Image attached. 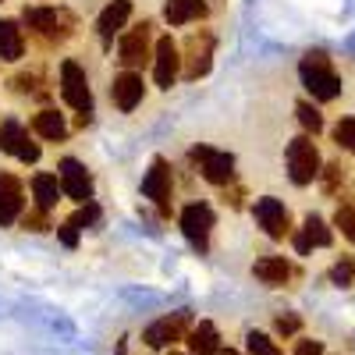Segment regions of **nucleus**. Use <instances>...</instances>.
<instances>
[{
    "mask_svg": "<svg viewBox=\"0 0 355 355\" xmlns=\"http://www.w3.org/2000/svg\"><path fill=\"white\" fill-rule=\"evenodd\" d=\"M299 75H302V85L313 93V100L327 103V100H338L341 96V78L338 71L331 68V57L323 50H309L299 64Z\"/></svg>",
    "mask_w": 355,
    "mask_h": 355,
    "instance_id": "f257e3e1",
    "label": "nucleus"
},
{
    "mask_svg": "<svg viewBox=\"0 0 355 355\" xmlns=\"http://www.w3.org/2000/svg\"><path fill=\"white\" fill-rule=\"evenodd\" d=\"M320 150L309 135H299L288 142V178L295 185H309L313 178H320Z\"/></svg>",
    "mask_w": 355,
    "mask_h": 355,
    "instance_id": "f03ea898",
    "label": "nucleus"
},
{
    "mask_svg": "<svg viewBox=\"0 0 355 355\" xmlns=\"http://www.w3.org/2000/svg\"><path fill=\"white\" fill-rule=\"evenodd\" d=\"M61 96L82 117L93 114V89H89V75H85V68L78 61H64L61 64Z\"/></svg>",
    "mask_w": 355,
    "mask_h": 355,
    "instance_id": "7ed1b4c3",
    "label": "nucleus"
},
{
    "mask_svg": "<svg viewBox=\"0 0 355 355\" xmlns=\"http://www.w3.org/2000/svg\"><path fill=\"white\" fill-rule=\"evenodd\" d=\"M189 157H192V164L199 167V174L210 185H231L234 182V157L231 153L214 150V146H196Z\"/></svg>",
    "mask_w": 355,
    "mask_h": 355,
    "instance_id": "20e7f679",
    "label": "nucleus"
},
{
    "mask_svg": "<svg viewBox=\"0 0 355 355\" xmlns=\"http://www.w3.org/2000/svg\"><path fill=\"white\" fill-rule=\"evenodd\" d=\"M252 214H256V224L266 231V239L281 242V239H288V234H291V214H288V206L281 199H274V196L256 199Z\"/></svg>",
    "mask_w": 355,
    "mask_h": 355,
    "instance_id": "39448f33",
    "label": "nucleus"
},
{
    "mask_svg": "<svg viewBox=\"0 0 355 355\" xmlns=\"http://www.w3.org/2000/svg\"><path fill=\"white\" fill-rule=\"evenodd\" d=\"M210 231H214V210L206 202H192L182 210V234L196 252L210 249Z\"/></svg>",
    "mask_w": 355,
    "mask_h": 355,
    "instance_id": "423d86ee",
    "label": "nucleus"
},
{
    "mask_svg": "<svg viewBox=\"0 0 355 355\" xmlns=\"http://www.w3.org/2000/svg\"><path fill=\"white\" fill-rule=\"evenodd\" d=\"M0 150L18 157V160H25V164H36L40 160V146L28 139V128L18 125L15 117H8V121L0 125Z\"/></svg>",
    "mask_w": 355,
    "mask_h": 355,
    "instance_id": "0eeeda50",
    "label": "nucleus"
},
{
    "mask_svg": "<svg viewBox=\"0 0 355 355\" xmlns=\"http://www.w3.org/2000/svg\"><path fill=\"white\" fill-rule=\"evenodd\" d=\"M57 182H61V189L82 206L93 199V178H89V171L75 157H64L61 164H57Z\"/></svg>",
    "mask_w": 355,
    "mask_h": 355,
    "instance_id": "6e6552de",
    "label": "nucleus"
},
{
    "mask_svg": "<svg viewBox=\"0 0 355 355\" xmlns=\"http://www.w3.org/2000/svg\"><path fill=\"white\" fill-rule=\"evenodd\" d=\"M153 78H157V85L160 89H171L174 82H178V75H182V50H178V43L171 40V36H164V40H157V46H153Z\"/></svg>",
    "mask_w": 355,
    "mask_h": 355,
    "instance_id": "1a4fd4ad",
    "label": "nucleus"
},
{
    "mask_svg": "<svg viewBox=\"0 0 355 355\" xmlns=\"http://www.w3.org/2000/svg\"><path fill=\"white\" fill-rule=\"evenodd\" d=\"M25 25L28 28H36L40 36L46 40H64L71 33V18L64 11H57V8H25Z\"/></svg>",
    "mask_w": 355,
    "mask_h": 355,
    "instance_id": "9d476101",
    "label": "nucleus"
},
{
    "mask_svg": "<svg viewBox=\"0 0 355 355\" xmlns=\"http://www.w3.org/2000/svg\"><path fill=\"white\" fill-rule=\"evenodd\" d=\"M185 323H189V313H174V316H160L157 323H150V327L142 331V345L146 348H167L174 341H182L185 334Z\"/></svg>",
    "mask_w": 355,
    "mask_h": 355,
    "instance_id": "9b49d317",
    "label": "nucleus"
},
{
    "mask_svg": "<svg viewBox=\"0 0 355 355\" xmlns=\"http://www.w3.org/2000/svg\"><path fill=\"white\" fill-rule=\"evenodd\" d=\"M150 21H142V25H135L132 33H125L121 36V46H117V61H121L125 68H139V64H146L150 61Z\"/></svg>",
    "mask_w": 355,
    "mask_h": 355,
    "instance_id": "f8f14e48",
    "label": "nucleus"
},
{
    "mask_svg": "<svg viewBox=\"0 0 355 355\" xmlns=\"http://www.w3.org/2000/svg\"><path fill=\"white\" fill-rule=\"evenodd\" d=\"M210 57H214V33H196L185 43V78H199L210 71Z\"/></svg>",
    "mask_w": 355,
    "mask_h": 355,
    "instance_id": "ddd939ff",
    "label": "nucleus"
},
{
    "mask_svg": "<svg viewBox=\"0 0 355 355\" xmlns=\"http://www.w3.org/2000/svg\"><path fill=\"white\" fill-rule=\"evenodd\" d=\"M142 93H146V85H142V75H135V71H121L114 78V85H110V100H114V107L117 110H135L139 103H142Z\"/></svg>",
    "mask_w": 355,
    "mask_h": 355,
    "instance_id": "4468645a",
    "label": "nucleus"
},
{
    "mask_svg": "<svg viewBox=\"0 0 355 355\" xmlns=\"http://www.w3.org/2000/svg\"><path fill=\"white\" fill-rule=\"evenodd\" d=\"M142 196L153 199L157 206H167V199H171V164H167L164 157H157V160L150 164V171H146V178H142Z\"/></svg>",
    "mask_w": 355,
    "mask_h": 355,
    "instance_id": "2eb2a0df",
    "label": "nucleus"
},
{
    "mask_svg": "<svg viewBox=\"0 0 355 355\" xmlns=\"http://www.w3.org/2000/svg\"><path fill=\"white\" fill-rule=\"evenodd\" d=\"M331 227H327V220L323 217H316V214H309L306 217V224H302V234H295V249H299L302 256L309 252V249H327L331 245Z\"/></svg>",
    "mask_w": 355,
    "mask_h": 355,
    "instance_id": "dca6fc26",
    "label": "nucleus"
},
{
    "mask_svg": "<svg viewBox=\"0 0 355 355\" xmlns=\"http://www.w3.org/2000/svg\"><path fill=\"white\" fill-rule=\"evenodd\" d=\"M128 15H132V0H110V4L100 11V18H96L100 40H103V43H110V40H114V36L125 28Z\"/></svg>",
    "mask_w": 355,
    "mask_h": 355,
    "instance_id": "f3484780",
    "label": "nucleus"
},
{
    "mask_svg": "<svg viewBox=\"0 0 355 355\" xmlns=\"http://www.w3.org/2000/svg\"><path fill=\"white\" fill-rule=\"evenodd\" d=\"M252 274H256L263 284H270V288H284L288 277H291V263H288L284 256H263V259H256Z\"/></svg>",
    "mask_w": 355,
    "mask_h": 355,
    "instance_id": "a211bd4d",
    "label": "nucleus"
},
{
    "mask_svg": "<svg viewBox=\"0 0 355 355\" xmlns=\"http://www.w3.org/2000/svg\"><path fill=\"white\" fill-rule=\"evenodd\" d=\"M189 352L192 355H220V334L210 320L196 323V327L189 331Z\"/></svg>",
    "mask_w": 355,
    "mask_h": 355,
    "instance_id": "6ab92c4d",
    "label": "nucleus"
},
{
    "mask_svg": "<svg viewBox=\"0 0 355 355\" xmlns=\"http://www.w3.org/2000/svg\"><path fill=\"white\" fill-rule=\"evenodd\" d=\"M25 53V40L15 18H0V61H18Z\"/></svg>",
    "mask_w": 355,
    "mask_h": 355,
    "instance_id": "aec40b11",
    "label": "nucleus"
},
{
    "mask_svg": "<svg viewBox=\"0 0 355 355\" xmlns=\"http://www.w3.org/2000/svg\"><path fill=\"white\" fill-rule=\"evenodd\" d=\"M202 15H206V0H167L164 4V18L171 25H189Z\"/></svg>",
    "mask_w": 355,
    "mask_h": 355,
    "instance_id": "412c9836",
    "label": "nucleus"
},
{
    "mask_svg": "<svg viewBox=\"0 0 355 355\" xmlns=\"http://www.w3.org/2000/svg\"><path fill=\"white\" fill-rule=\"evenodd\" d=\"M61 182H57V174H36L33 178V196H36V210H53L57 199H61Z\"/></svg>",
    "mask_w": 355,
    "mask_h": 355,
    "instance_id": "4be33fe9",
    "label": "nucleus"
},
{
    "mask_svg": "<svg viewBox=\"0 0 355 355\" xmlns=\"http://www.w3.org/2000/svg\"><path fill=\"white\" fill-rule=\"evenodd\" d=\"M33 132H36L40 139L61 142V139L68 135V125H64V117L57 114V110H40V114L33 117Z\"/></svg>",
    "mask_w": 355,
    "mask_h": 355,
    "instance_id": "5701e85b",
    "label": "nucleus"
},
{
    "mask_svg": "<svg viewBox=\"0 0 355 355\" xmlns=\"http://www.w3.org/2000/svg\"><path fill=\"white\" fill-rule=\"evenodd\" d=\"M295 114H299V121H302V128L306 132H313V135H320L323 132V117H320V110L313 107V103H299V107H295Z\"/></svg>",
    "mask_w": 355,
    "mask_h": 355,
    "instance_id": "b1692460",
    "label": "nucleus"
},
{
    "mask_svg": "<svg viewBox=\"0 0 355 355\" xmlns=\"http://www.w3.org/2000/svg\"><path fill=\"white\" fill-rule=\"evenodd\" d=\"M334 224L341 227V234H345L348 242H355V202H341V206H338Z\"/></svg>",
    "mask_w": 355,
    "mask_h": 355,
    "instance_id": "393cba45",
    "label": "nucleus"
},
{
    "mask_svg": "<svg viewBox=\"0 0 355 355\" xmlns=\"http://www.w3.org/2000/svg\"><path fill=\"white\" fill-rule=\"evenodd\" d=\"M334 142L341 146V150L355 153V117H341V121L334 125Z\"/></svg>",
    "mask_w": 355,
    "mask_h": 355,
    "instance_id": "a878e982",
    "label": "nucleus"
},
{
    "mask_svg": "<svg viewBox=\"0 0 355 355\" xmlns=\"http://www.w3.org/2000/svg\"><path fill=\"white\" fill-rule=\"evenodd\" d=\"M331 281H334L338 288H348V284L355 281V259H352V256H341V259L331 266Z\"/></svg>",
    "mask_w": 355,
    "mask_h": 355,
    "instance_id": "bb28decb",
    "label": "nucleus"
},
{
    "mask_svg": "<svg viewBox=\"0 0 355 355\" xmlns=\"http://www.w3.org/2000/svg\"><path fill=\"white\" fill-rule=\"evenodd\" d=\"M245 345H249V355H281V348L266 338V334H259V331H249Z\"/></svg>",
    "mask_w": 355,
    "mask_h": 355,
    "instance_id": "cd10ccee",
    "label": "nucleus"
},
{
    "mask_svg": "<svg viewBox=\"0 0 355 355\" xmlns=\"http://www.w3.org/2000/svg\"><path fill=\"white\" fill-rule=\"evenodd\" d=\"M96 220H100V206H93V202H85V206H82V210H78V214H75V217H71L68 224H71L75 231H82V227H89V224H96Z\"/></svg>",
    "mask_w": 355,
    "mask_h": 355,
    "instance_id": "c85d7f7f",
    "label": "nucleus"
},
{
    "mask_svg": "<svg viewBox=\"0 0 355 355\" xmlns=\"http://www.w3.org/2000/svg\"><path fill=\"white\" fill-rule=\"evenodd\" d=\"M18 214H21V196H15V199H4V202H0V227L15 224V220H18Z\"/></svg>",
    "mask_w": 355,
    "mask_h": 355,
    "instance_id": "c756f323",
    "label": "nucleus"
},
{
    "mask_svg": "<svg viewBox=\"0 0 355 355\" xmlns=\"http://www.w3.org/2000/svg\"><path fill=\"white\" fill-rule=\"evenodd\" d=\"M274 327H277V334L291 338V334H299V327H302V320L295 316V313H281V316L274 320Z\"/></svg>",
    "mask_w": 355,
    "mask_h": 355,
    "instance_id": "7c9ffc66",
    "label": "nucleus"
},
{
    "mask_svg": "<svg viewBox=\"0 0 355 355\" xmlns=\"http://www.w3.org/2000/svg\"><path fill=\"white\" fill-rule=\"evenodd\" d=\"M338 185H345V167L341 164H327V171H323V189L334 192Z\"/></svg>",
    "mask_w": 355,
    "mask_h": 355,
    "instance_id": "2f4dec72",
    "label": "nucleus"
},
{
    "mask_svg": "<svg viewBox=\"0 0 355 355\" xmlns=\"http://www.w3.org/2000/svg\"><path fill=\"white\" fill-rule=\"evenodd\" d=\"M15 196H21V182H18L15 174H0V202L15 199Z\"/></svg>",
    "mask_w": 355,
    "mask_h": 355,
    "instance_id": "473e14b6",
    "label": "nucleus"
},
{
    "mask_svg": "<svg viewBox=\"0 0 355 355\" xmlns=\"http://www.w3.org/2000/svg\"><path fill=\"white\" fill-rule=\"evenodd\" d=\"M21 224H25L28 231H46V227H50V220H46V214H43V210L25 214V217H21Z\"/></svg>",
    "mask_w": 355,
    "mask_h": 355,
    "instance_id": "72a5a7b5",
    "label": "nucleus"
},
{
    "mask_svg": "<svg viewBox=\"0 0 355 355\" xmlns=\"http://www.w3.org/2000/svg\"><path fill=\"white\" fill-rule=\"evenodd\" d=\"M295 355H323V341H313V338H302Z\"/></svg>",
    "mask_w": 355,
    "mask_h": 355,
    "instance_id": "f704fd0d",
    "label": "nucleus"
},
{
    "mask_svg": "<svg viewBox=\"0 0 355 355\" xmlns=\"http://www.w3.org/2000/svg\"><path fill=\"white\" fill-rule=\"evenodd\" d=\"M57 234H61V242H64L68 249H75V245H78V231H75L71 224H61V227H57Z\"/></svg>",
    "mask_w": 355,
    "mask_h": 355,
    "instance_id": "c9c22d12",
    "label": "nucleus"
},
{
    "mask_svg": "<svg viewBox=\"0 0 355 355\" xmlns=\"http://www.w3.org/2000/svg\"><path fill=\"white\" fill-rule=\"evenodd\" d=\"M33 85H36V75H18L15 78V93H33Z\"/></svg>",
    "mask_w": 355,
    "mask_h": 355,
    "instance_id": "e433bc0d",
    "label": "nucleus"
},
{
    "mask_svg": "<svg viewBox=\"0 0 355 355\" xmlns=\"http://www.w3.org/2000/svg\"><path fill=\"white\" fill-rule=\"evenodd\" d=\"M220 355H239V352H231V348H227V352H220Z\"/></svg>",
    "mask_w": 355,
    "mask_h": 355,
    "instance_id": "4c0bfd02",
    "label": "nucleus"
},
{
    "mask_svg": "<svg viewBox=\"0 0 355 355\" xmlns=\"http://www.w3.org/2000/svg\"><path fill=\"white\" fill-rule=\"evenodd\" d=\"M0 4H4V0H0Z\"/></svg>",
    "mask_w": 355,
    "mask_h": 355,
    "instance_id": "58836bf2",
    "label": "nucleus"
}]
</instances>
